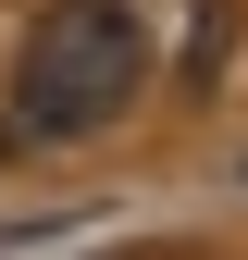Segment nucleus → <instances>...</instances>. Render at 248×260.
I'll return each instance as SVG.
<instances>
[{"mask_svg": "<svg viewBox=\"0 0 248 260\" xmlns=\"http://www.w3.org/2000/svg\"><path fill=\"white\" fill-rule=\"evenodd\" d=\"M149 38L124 0H50L38 38L13 62V112H0V149H38V137H100V124L137 100Z\"/></svg>", "mask_w": 248, "mask_h": 260, "instance_id": "obj_1", "label": "nucleus"}]
</instances>
